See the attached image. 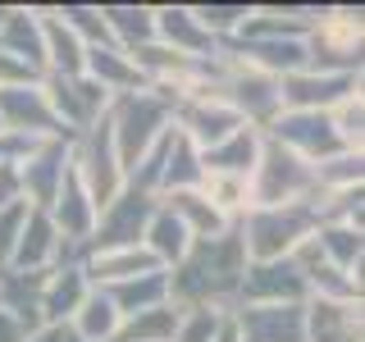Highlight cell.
<instances>
[{
    "mask_svg": "<svg viewBox=\"0 0 365 342\" xmlns=\"http://www.w3.org/2000/svg\"><path fill=\"white\" fill-rule=\"evenodd\" d=\"M306 342H361V301H324L306 306Z\"/></svg>",
    "mask_w": 365,
    "mask_h": 342,
    "instance_id": "12",
    "label": "cell"
},
{
    "mask_svg": "<svg viewBox=\"0 0 365 342\" xmlns=\"http://www.w3.org/2000/svg\"><path fill=\"white\" fill-rule=\"evenodd\" d=\"M269 142L288 146V151H292V155H302L311 169L319 165V160H334V155H342V142H338L334 123H329V114H302V110L279 114V119H274Z\"/></svg>",
    "mask_w": 365,
    "mask_h": 342,
    "instance_id": "7",
    "label": "cell"
},
{
    "mask_svg": "<svg viewBox=\"0 0 365 342\" xmlns=\"http://www.w3.org/2000/svg\"><path fill=\"white\" fill-rule=\"evenodd\" d=\"M215 342H237V328H233V319H224V328L215 333Z\"/></svg>",
    "mask_w": 365,
    "mask_h": 342,
    "instance_id": "27",
    "label": "cell"
},
{
    "mask_svg": "<svg viewBox=\"0 0 365 342\" xmlns=\"http://www.w3.org/2000/svg\"><path fill=\"white\" fill-rule=\"evenodd\" d=\"M260 146H265V137L256 128H237L228 142L210 146V151H201V169L205 174H237V178H251V169H256L260 160Z\"/></svg>",
    "mask_w": 365,
    "mask_h": 342,
    "instance_id": "16",
    "label": "cell"
},
{
    "mask_svg": "<svg viewBox=\"0 0 365 342\" xmlns=\"http://www.w3.org/2000/svg\"><path fill=\"white\" fill-rule=\"evenodd\" d=\"M247 265L251 260H247L237 224L224 228L220 237H201V242L187 247V256L169 274V301H174L178 311H192V306H215V311H224L237 296V288H242Z\"/></svg>",
    "mask_w": 365,
    "mask_h": 342,
    "instance_id": "1",
    "label": "cell"
},
{
    "mask_svg": "<svg viewBox=\"0 0 365 342\" xmlns=\"http://www.w3.org/2000/svg\"><path fill=\"white\" fill-rule=\"evenodd\" d=\"M123 328V315L114 311V301L106 292H87V301L78 306V319H73V333L83 342H114Z\"/></svg>",
    "mask_w": 365,
    "mask_h": 342,
    "instance_id": "23",
    "label": "cell"
},
{
    "mask_svg": "<svg viewBox=\"0 0 365 342\" xmlns=\"http://www.w3.org/2000/svg\"><path fill=\"white\" fill-rule=\"evenodd\" d=\"M37 28H41V55H46V64L55 68V78H83L87 41L78 37L60 14H41Z\"/></svg>",
    "mask_w": 365,
    "mask_h": 342,
    "instance_id": "13",
    "label": "cell"
},
{
    "mask_svg": "<svg viewBox=\"0 0 365 342\" xmlns=\"http://www.w3.org/2000/svg\"><path fill=\"white\" fill-rule=\"evenodd\" d=\"M28 342H83V338L73 333V324H46L41 333H32Z\"/></svg>",
    "mask_w": 365,
    "mask_h": 342,
    "instance_id": "25",
    "label": "cell"
},
{
    "mask_svg": "<svg viewBox=\"0 0 365 342\" xmlns=\"http://www.w3.org/2000/svg\"><path fill=\"white\" fill-rule=\"evenodd\" d=\"M351 91H361L356 73H334V68L329 73H311V68H302V73L279 78V105L302 110V114H329Z\"/></svg>",
    "mask_w": 365,
    "mask_h": 342,
    "instance_id": "6",
    "label": "cell"
},
{
    "mask_svg": "<svg viewBox=\"0 0 365 342\" xmlns=\"http://www.w3.org/2000/svg\"><path fill=\"white\" fill-rule=\"evenodd\" d=\"M237 342H306L302 306H242L233 315Z\"/></svg>",
    "mask_w": 365,
    "mask_h": 342,
    "instance_id": "10",
    "label": "cell"
},
{
    "mask_svg": "<svg viewBox=\"0 0 365 342\" xmlns=\"http://www.w3.org/2000/svg\"><path fill=\"white\" fill-rule=\"evenodd\" d=\"M311 292L302 279V269L292 260H260V265H247L242 274V296L247 306H302V296Z\"/></svg>",
    "mask_w": 365,
    "mask_h": 342,
    "instance_id": "8",
    "label": "cell"
},
{
    "mask_svg": "<svg viewBox=\"0 0 365 342\" xmlns=\"http://www.w3.org/2000/svg\"><path fill=\"white\" fill-rule=\"evenodd\" d=\"M155 37H165V51L187 55V60H205L201 51H215V37H205L192 9H155Z\"/></svg>",
    "mask_w": 365,
    "mask_h": 342,
    "instance_id": "18",
    "label": "cell"
},
{
    "mask_svg": "<svg viewBox=\"0 0 365 342\" xmlns=\"http://www.w3.org/2000/svg\"><path fill=\"white\" fill-rule=\"evenodd\" d=\"M160 265L151 256H146L142 247H123V251H96V256L87 260V279L91 283H128V279H142V274H155Z\"/></svg>",
    "mask_w": 365,
    "mask_h": 342,
    "instance_id": "19",
    "label": "cell"
},
{
    "mask_svg": "<svg viewBox=\"0 0 365 342\" xmlns=\"http://www.w3.org/2000/svg\"><path fill=\"white\" fill-rule=\"evenodd\" d=\"M0 51L14 55L23 64H46L41 55V28H37V14H23V9H9V14H0Z\"/></svg>",
    "mask_w": 365,
    "mask_h": 342,
    "instance_id": "21",
    "label": "cell"
},
{
    "mask_svg": "<svg viewBox=\"0 0 365 342\" xmlns=\"http://www.w3.org/2000/svg\"><path fill=\"white\" fill-rule=\"evenodd\" d=\"M237 128H242V119H237L215 91H210V96H192V100L178 105V133L187 137L192 146H205V151H210V146L228 142Z\"/></svg>",
    "mask_w": 365,
    "mask_h": 342,
    "instance_id": "9",
    "label": "cell"
},
{
    "mask_svg": "<svg viewBox=\"0 0 365 342\" xmlns=\"http://www.w3.org/2000/svg\"><path fill=\"white\" fill-rule=\"evenodd\" d=\"M106 296L114 301V311H119L123 319L142 315V311H151V306H165L169 301V274L155 269V274H142V279L114 283V288H106Z\"/></svg>",
    "mask_w": 365,
    "mask_h": 342,
    "instance_id": "20",
    "label": "cell"
},
{
    "mask_svg": "<svg viewBox=\"0 0 365 342\" xmlns=\"http://www.w3.org/2000/svg\"><path fill=\"white\" fill-rule=\"evenodd\" d=\"M142 237H146L142 251L155 260L160 269H165V265H178V260L187 256V247H192V233L182 228V219L169 210V205H155V214H151V224H146Z\"/></svg>",
    "mask_w": 365,
    "mask_h": 342,
    "instance_id": "17",
    "label": "cell"
},
{
    "mask_svg": "<svg viewBox=\"0 0 365 342\" xmlns=\"http://www.w3.org/2000/svg\"><path fill=\"white\" fill-rule=\"evenodd\" d=\"M224 311L215 306H192V311H178V328H174V342H215V333L224 328Z\"/></svg>",
    "mask_w": 365,
    "mask_h": 342,
    "instance_id": "24",
    "label": "cell"
},
{
    "mask_svg": "<svg viewBox=\"0 0 365 342\" xmlns=\"http://www.w3.org/2000/svg\"><path fill=\"white\" fill-rule=\"evenodd\" d=\"M169 114H174V100L155 96V91H146V87L119 96V105L110 114V137H114V151H119L123 174L155 146V133L169 128Z\"/></svg>",
    "mask_w": 365,
    "mask_h": 342,
    "instance_id": "4",
    "label": "cell"
},
{
    "mask_svg": "<svg viewBox=\"0 0 365 342\" xmlns=\"http://www.w3.org/2000/svg\"><path fill=\"white\" fill-rule=\"evenodd\" d=\"M169 210L182 219V228L192 233V242H201V237H220L224 228H233L210 201L201 197V192H169Z\"/></svg>",
    "mask_w": 365,
    "mask_h": 342,
    "instance_id": "22",
    "label": "cell"
},
{
    "mask_svg": "<svg viewBox=\"0 0 365 342\" xmlns=\"http://www.w3.org/2000/svg\"><path fill=\"white\" fill-rule=\"evenodd\" d=\"M251 210H279V205L315 201V169L302 155H292L288 146L269 142L260 146V160L251 169Z\"/></svg>",
    "mask_w": 365,
    "mask_h": 342,
    "instance_id": "3",
    "label": "cell"
},
{
    "mask_svg": "<svg viewBox=\"0 0 365 342\" xmlns=\"http://www.w3.org/2000/svg\"><path fill=\"white\" fill-rule=\"evenodd\" d=\"M315 201H297V205H279V210H251V219L237 224L247 247V260H288L306 237H315Z\"/></svg>",
    "mask_w": 365,
    "mask_h": 342,
    "instance_id": "2",
    "label": "cell"
},
{
    "mask_svg": "<svg viewBox=\"0 0 365 342\" xmlns=\"http://www.w3.org/2000/svg\"><path fill=\"white\" fill-rule=\"evenodd\" d=\"M0 342H23V324L5 311H0Z\"/></svg>",
    "mask_w": 365,
    "mask_h": 342,
    "instance_id": "26",
    "label": "cell"
},
{
    "mask_svg": "<svg viewBox=\"0 0 365 342\" xmlns=\"http://www.w3.org/2000/svg\"><path fill=\"white\" fill-rule=\"evenodd\" d=\"M64 169H68L64 142L60 137H46V142L37 146V155L19 165V192L37 201V210H46V205L55 201V192H60V182H64Z\"/></svg>",
    "mask_w": 365,
    "mask_h": 342,
    "instance_id": "11",
    "label": "cell"
},
{
    "mask_svg": "<svg viewBox=\"0 0 365 342\" xmlns=\"http://www.w3.org/2000/svg\"><path fill=\"white\" fill-rule=\"evenodd\" d=\"M87 274L83 269H55V274H46V283H41V301H37V311L46 324H68V315H78V306L87 301Z\"/></svg>",
    "mask_w": 365,
    "mask_h": 342,
    "instance_id": "15",
    "label": "cell"
},
{
    "mask_svg": "<svg viewBox=\"0 0 365 342\" xmlns=\"http://www.w3.org/2000/svg\"><path fill=\"white\" fill-rule=\"evenodd\" d=\"M55 247H60V233H55L51 214L32 205V210H28V219H23V233H19V242H14V256H9V265H5V269L41 274V269H46V260L55 256Z\"/></svg>",
    "mask_w": 365,
    "mask_h": 342,
    "instance_id": "14",
    "label": "cell"
},
{
    "mask_svg": "<svg viewBox=\"0 0 365 342\" xmlns=\"http://www.w3.org/2000/svg\"><path fill=\"white\" fill-rule=\"evenodd\" d=\"M0 133H5V123H0Z\"/></svg>",
    "mask_w": 365,
    "mask_h": 342,
    "instance_id": "28",
    "label": "cell"
},
{
    "mask_svg": "<svg viewBox=\"0 0 365 342\" xmlns=\"http://www.w3.org/2000/svg\"><path fill=\"white\" fill-rule=\"evenodd\" d=\"M155 214V201L146 197V192H133L123 187L119 197H114L106 210L96 214V228H91V251H123V247H137L146 233V224H151Z\"/></svg>",
    "mask_w": 365,
    "mask_h": 342,
    "instance_id": "5",
    "label": "cell"
}]
</instances>
